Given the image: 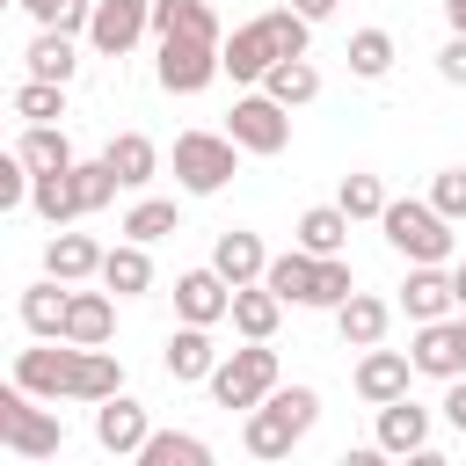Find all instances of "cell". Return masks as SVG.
<instances>
[{
  "mask_svg": "<svg viewBox=\"0 0 466 466\" xmlns=\"http://www.w3.org/2000/svg\"><path fill=\"white\" fill-rule=\"evenodd\" d=\"M306 44H313V29H306L291 7H262L255 22H240V29L218 44V73H233L240 87H262V73L284 66V58H306Z\"/></svg>",
  "mask_w": 466,
  "mask_h": 466,
  "instance_id": "1",
  "label": "cell"
},
{
  "mask_svg": "<svg viewBox=\"0 0 466 466\" xmlns=\"http://www.w3.org/2000/svg\"><path fill=\"white\" fill-rule=\"evenodd\" d=\"M313 422H320V393H313V386H277L262 408L240 415V444H248L255 459H291V444H299Z\"/></svg>",
  "mask_w": 466,
  "mask_h": 466,
  "instance_id": "2",
  "label": "cell"
},
{
  "mask_svg": "<svg viewBox=\"0 0 466 466\" xmlns=\"http://www.w3.org/2000/svg\"><path fill=\"white\" fill-rule=\"evenodd\" d=\"M379 233H386L393 255H408V269H444V262H451V226H444L422 197H386Z\"/></svg>",
  "mask_w": 466,
  "mask_h": 466,
  "instance_id": "3",
  "label": "cell"
},
{
  "mask_svg": "<svg viewBox=\"0 0 466 466\" xmlns=\"http://www.w3.org/2000/svg\"><path fill=\"white\" fill-rule=\"evenodd\" d=\"M211 400L218 408H262L277 386H284V364H277V350L269 342H240V350H218V364H211Z\"/></svg>",
  "mask_w": 466,
  "mask_h": 466,
  "instance_id": "4",
  "label": "cell"
},
{
  "mask_svg": "<svg viewBox=\"0 0 466 466\" xmlns=\"http://www.w3.org/2000/svg\"><path fill=\"white\" fill-rule=\"evenodd\" d=\"M240 175V153L226 131H175V189L182 197H218Z\"/></svg>",
  "mask_w": 466,
  "mask_h": 466,
  "instance_id": "5",
  "label": "cell"
},
{
  "mask_svg": "<svg viewBox=\"0 0 466 466\" xmlns=\"http://www.w3.org/2000/svg\"><path fill=\"white\" fill-rule=\"evenodd\" d=\"M0 444L15 451V459H58L66 451V422H58V408H36L15 379L0 386Z\"/></svg>",
  "mask_w": 466,
  "mask_h": 466,
  "instance_id": "6",
  "label": "cell"
},
{
  "mask_svg": "<svg viewBox=\"0 0 466 466\" xmlns=\"http://www.w3.org/2000/svg\"><path fill=\"white\" fill-rule=\"evenodd\" d=\"M226 138H233V153H255V160H277L284 146H291V109H277L269 95H233V116H226Z\"/></svg>",
  "mask_w": 466,
  "mask_h": 466,
  "instance_id": "7",
  "label": "cell"
},
{
  "mask_svg": "<svg viewBox=\"0 0 466 466\" xmlns=\"http://www.w3.org/2000/svg\"><path fill=\"white\" fill-rule=\"evenodd\" d=\"M73 357H80V350H66V342H36V350L15 357V386H22L36 408H58V400L73 393Z\"/></svg>",
  "mask_w": 466,
  "mask_h": 466,
  "instance_id": "8",
  "label": "cell"
},
{
  "mask_svg": "<svg viewBox=\"0 0 466 466\" xmlns=\"http://www.w3.org/2000/svg\"><path fill=\"white\" fill-rule=\"evenodd\" d=\"M408 364L422 371V379H466V313H451V320H430V328H415V342H408Z\"/></svg>",
  "mask_w": 466,
  "mask_h": 466,
  "instance_id": "9",
  "label": "cell"
},
{
  "mask_svg": "<svg viewBox=\"0 0 466 466\" xmlns=\"http://www.w3.org/2000/svg\"><path fill=\"white\" fill-rule=\"evenodd\" d=\"M146 36H153V44H175V36H189V44H226L211 0H146Z\"/></svg>",
  "mask_w": 466,
  "mask_h": 466,
  "instance_id": "10",
  "label": "cell"
},
{
  "mask_svg": "<svg viewBox=\"0 0 466 466\" xmlns=\"http://www.w3.org/2000/svg\"><path fill=\"white\" fill-rule=\"evenodd\" d=\"M153 80H160L167 95H204V87L218 80V44H189V36L160 44V66H153Z\"/></svg>",
  "mask_w": 466,
  "mask_h": 466,
  "instance_id": "11",
  "label": "cell"
},
{
  "mask_svg": "<svg viewBox=\"0 0 466 466\" xmlns=\"http://www.w3.org/2000/svg\"><path fill=\"white\" fill-rule=\"evenodd\" d=\"M226 291H240V284H262V269H269V248H262V233H248V226H226L218 240H211V262H204Z\"/></svg>",
  "mask_w": 466,
  "mask_h": 466,
  "instance_id": "12",
  "label": "cell"
},
{
  "mask_svg": "<svg viewBox=\"0 0 466 466\" xmlns=\"http://www.w3.org/2000/svg\"><path fill=\"white\" fill-rule=\"evenodd\" d=\"M109 335H116V299L109 291H66V328H58V342L66 350H109Z\"/></svg>",
  "mask_w": 466,
  "mask_h": 466,
  "instance_id": "13",
  "label": "cell"
},
{
  "mask_svg": "<svg viewBox=\"0 0 466 466\" xmlns=\"http://www.w3.org/2000/svg\"><path fill=\"white\" fill-rule=\"evenodd\" d=\"M80 36H87L102 58H124V51H138V36H146V0H95Z\"/></svg>",
  "mask_w": 466,
  "mask_h": 466,
  "instance_id": "14",
  "label": "cell"
},
{
  "mask_svg": "<svg viewBox=\"0 0 466 466\" xmlns=\"http://www.w3.org/2000/svg\"><path fill=\"white\" fill-rule=\"evenodd\" d=\"M146 437H153V415H146V400H131V393H109V400L95 408V444H102V451L131 459Z\"/></svg>",
  "mask_w": 466,
  "mask_h": 466,
  "instance_id": "15",
  "label": "cell"
},
{
  "mask_svg": "<svg viewBox=\"0 0 466 466\" xmlns=\"http://www.w3.org/2000/svg\"><path fill=\"white\" fill-rule=\"evenodd\" d=\"M386 328H393V306H386L379 291H350V299L335 306V335H342V350H379Z\"/></svg>",
  "mask_w": 466,
  "mask_h": 466,
  "instance_id": "16",
  "label": "cell"
},
{
  "mask_svg": "<svg viewBox=\"0 0 466 466\" xmlns=\"http://www.w3.org/2000/svg\"><path fill=\"white\" fill-rule=\"evenodd\" d=\"M371 444H379L386 459H408V451H422V444H430V408H422V400H408V393H400V400H386V408H379V430H371Z\"/></svg>",
  "mask_w": 466,
  "mask_h": 466,
  "instance_id": "17",
  "label": "cell"
},
{
  "mask_svg": "<svg viewBox=\"0 0 466 466\" xmlns=\"http://www.w3.org/2000/svg\"><path fill=\"white\" fill-rule=\"evenodd\" d=\"M102 167H109L116 189H146V182L160 175V146H153L146 131H116V138L102 146Z\"/></svg>",
  "mask_w": 466,
  "mask_h": 466,
  "instance_id": "18",
  "label": "cell"
},
{
  "mask_svg": "<svg viewBox=\"0 0 466 466\" xmlns=\"http://www.w3.org/2000/svg\"><path fill=\"white\" fill-rule=\"evenodd\" d=\"M95 269H102L95 233H73V226H66V233H51V240H44V277H51V284H66V291H73V284H87Z\"/></svg>",
  "mask_w": 466,
  "mask_h": 466,
  "instance_id": "19",
  "label": "cell"
},
{
  "mask_svg": "<svg viewBox=\"0 0 466 466\" xmlns=\"http://www.w3.org/2000/svg\"><path fill=\"white\" fill-rule=\"evenodd\" d=\"M226 299H233V291H226L211 269H182V277H175V320H182V328H218V320H226Z\"/></svg>",
  "mask_w": 466,
  "mask_h": 466,
  "instance_id": "20",
  "label": "cell"
},
{
  "mask_svg": "<svg viewBox=\"0 0 466 466\" xmlns=\"http://www.w3.org/2000/svg\"><path fill=\"white\" fill-rule=\"evenodd\" d=\"M408 379H415V364H408V350H364L357 357V393L371 400V408H386V400H400L408 393Z\"/></svg>",
  "mask_w": 466,
  "mask_h": 466,
  "instance_id": "21",
  "label": "cell"
},
{
  "mask_svg": "<svg viewBox=\"0 0 466 466\" xmlns=\"http://www.w3.org/2000/svg\"><path fill=\"white\" fill-rule=\"evenodd\" d=\"M95 284H102L109 299H146V291H153V255H146V248H131V240H116V248H102Z\"/></svg>",
  "mask_w": 466,
  "mask_h": 466,
  "instance_id": "22",
  "label": "cell"
},
{
  "mask_svg": "<svg viewBox=\"0 0 466 466\" xmlns=\"http://www.w3.org/2000/svg\"><path fill=\"white\" fill-rule=\"evenodd\" d=\"M211 364H218V342H211V328H175V335H167V350H160V371H167L175 386H197V379H211Z\"/></svg>",
  "mask_w": 466,
  "mask_h": 466,
  "instance_id": "23",
  "label": "cell"
},
{
  "mask_svg": "<svg viewBox=\"0 0 466 466\" xmlns=\"http://www.w3.org/2000/svg\"><path fill=\"white\" fill-rule=\"evenodd\" d=\"M291 248H299V255H313V262H328V255H350V218H342L335 204H313V211H299V226H291Z\"/></svg>",
  "mask_w": 466,
  "mask_h": 466,
  "instance_id": "24",
  "label": "cell"
},
{
  "mask_svg": "<svg viewBox=\"0 0 466 466\" xmlns=\"http://www.w3.org/2000/svg\"><path fill=\"white\" fill-rule=\"evenodd\" d=\"M400 313H408L415 328L451 320V269H408V284H400Z\"/></svg>",
  "mask_w": 466,
  "mask_h": 466,
  "instance_id": "25",
  "label": "cell"
},
{
  "mask_svg": "<svg viewBox=\"0 0 466 466\" xmlns=\"http://www.w3.org/2000/svg\"><path fill=\"white\" fill-rule=\"evenodd\" d=\"M22 58H29V80H44V87H66V80L80 73V44L58 36V29H36Z\"/></svg>",
  "mask_w": 466,
  "mask_h": 466,
  "instance_id": "26",
  "label": "cell"
},
{
  "mask_svg": "<svg viewBox=\"0 0 466 466\" xmlns=\"http://www.w3.org/2000/svg\"><path fill=\"white\" fill-rule=\"evenodd\" d=\"M313 255H299V248H284V255H269V269H262V291L277 299V306H313Z\"/></svg>",
  "mask_w": 466,
  "mask_h": 466,
  "instance_id": "27",
  "label": "cell"
},
{
  "mask_svg": "<svg viewBox=\"0 0 466 466\" xmlns=\"http://www.w3.org/2000/svg\"><path fill=\"white\" fill-rule=\"evenodd\" d=\"M226 320H233V335H240V342H269V335H277V320H284V306H277L262 284H240V291L226 299Z\"/></svg>",
  "mask_w": 466,
  "mask_h": 466,
  "instance_id": "28",
  "label": "cell"
},
{
  "mask_svg": "<svg viewBox=\"0 0 466 466\" xmlns=\"http://www.w3.org/2000/svg\"><path fill=\"white\" fill-rule=\"evenodd\" d=\"M109 393H124V364H116V350H80V357H73V393H66V400L102 408Z\"/></svg>",
  "mask_w": 466,
  "mask_h": 466,
  "instance_id": "29",
  "label": "cell"
},
{
  "mask_svg": "<svg viewBox=\"0 0 466 466\" xmlns=\"http://www.w3.org/2000/svg\"><path fill=\"white\" fill-rule=\"evenodd\" d=\"M255 95H269L277 109H306V102L320 95V66H313V58H284V66H269V73H262V87H255Z\"/></svg>",
  "mask_w": 466,
  "mask_h": 466,
  "instance_id": "30",
  "label": "cell"
},
{
  "mask_svg": "<svg viewBox=\"0 0 466 466\" xmlns=\"http://www.w3.org/2000/svg\"><path fill=\"white\" fill-rule=\"evenodd\" d=\"M131 466H211V444H204L197 430H153V437L131 451Z\"/></svg>",
  "mask_w": 466,
  "mask_h": 466,
  "instance_id": "31",
  "label": "cell"
},
{
  "mask_svg": "<svg viewBox=\"0 0 466 466\" xmlns=\"http://www.w3.org/2000/svg\"><path fill=\"white\" fill-rule=\"evenodd\" d=\"M15 160H22L29 175H66V167H73V146H66L58 124H29V131L15 138Z\"/></svg>",
  "mask_w": 466,
  "mask_h": 466,
  "instance_id": "32",
  "label": "cell"
},
{
  "mask_svg": "<svg viewBox=\"0 0 466 466\" xmlns=\"http://www.w3.org/2000/svg\"><path fill=\"white\" fill-rule=\"evenodd\" d=\"M29 211H36L44 226H58V233H66V226L80 218V197H73V167H66V175H29Z\"/></svg>",
  "mask_w": 466,
  "mask_h": 466,
  "instance_id": "33",
  "label": "cell"
},
{
  "mask_svg": "<svg viewBox=\"0 0 466 466\" xmlns=\"http://www.w3.org/2000/svg\"><path fill=\"white\" fill-rule=\"evenodd\" d=\"M175 226H182V211H175V197H138V204L124 211V226H116V233H124L131 248H153V240H167Z\"/></svg>",
  "mask_w": 466,
  "mask_h": 466,
  "instance_id": "34",
  "label": "cell"
},
{
  "mask_svg": "<svg viewBox=\"0 0 466 466\" xmlns=\"http://www.w3.org/2000/svg\"><path fill=\"white\" fill-rule=\"evenodd\" d=\"M22 328H29L36 342H58V328H66V284L36 277V284L22 291Z\"/></svg>",
  "mask_w": 466,
  "mask_h": 466,
  "instance_id": "35",
  "label": "cell"
},
{
  "mask_svg": "<svg viewBox=\"0 0 466 466\" xmlns=\"http://www.w3.org/2000/svg\"><path fill=\"white\" fill-rule=\"evenodd\" d=\"M342 58H350L357 80H386V73H393V29H357Z\"/></svg>",
  "mask_w": 466,
  "mask_h": 466,
  "instance_id": "36",
  "label": "cell"
},
{
  "mask_svg": "<svg viewBox=\"0 0 466 466\" xmlns=\"http://www.w3.org/2000/svg\"><path fill=\"white\" fill-rule=\"evenodd\" d=\"M7 109L22 116V131H29V124H58V116H66V87H44V80H22V87L7 95Z\"/></svg>",
  "mask_w": 466,
  "mask_h": 466,
  "instance_id": "37",
  "label": "cell"
},
{
  "mask_svg": "<svg viewBox=\"0 0 466 466\" xmlns=\"http://www.w3.org/2000/svg\"><path fill=\"white\" fill-rule=\"evenodd\" d=\"M335 211H342L350 226H357V218H379V211H386V182H379V175H342Z\"/></svg>",
  "mask_w": 466,
  "mask_h": 466,
  "instance_id": "38",
  "label": "cell"
},
{
  "mask_svg": "<svg viewBox=\"0 0 466 466\" xmlns=\"http://www.w3.org/2000/svg\"><path fill=\"white\" fill-rule=\"evenodd\" d=\"M15 7H22V15L36 22V29H58V36H80V29H87V7H95V0H15Z\"/></svg>",
  "mask_w": 466,
  "mask_h": 466,
  "instance_id": "39",
  "label": "cell"
},
{
  "mask_svg": "<svg viewBox=\"0 0 466 466\" xmlns=\"http://www.w3.org/2000/svg\"><path fill=\"white\" fill-rule=\"evenodd\" d=\"M73 197H80V218H95V211H109V197H116V182H109V167H102V160H73Z\"/></svg>",
  "mask_w": 466,
  "mask_h": 466,
  "instance_id": "40",
  "label": "cell"
},
{
  "mask_svg": "<svg viewBox=\"0 0 466 466\" xmlns=\"http://www.w3.org/2000/svg\"><path fill=\"white\" fill-rule=\"evenodd\" d=\"M350 291H357V277H350V255H328V262L313 269V306H320V313H335Z\"/></svg>",
  "mask_w": 466,
  "mask_h": 466,
  "instance_id": "41",
  "label": "cell"
},
{
  "mask_svg": "<svg viewBox=\"0 0 466 466\" xmlns=\"http://www.w3.org/2000/svg\"><path fill=\"white\" fill-rule=\"evenodd\" d=\"M444 226H459L466 218V167H437V182H430V197H422Z\"/></svg>",
  "mask_w": 466,
  "mask_h": 466,
  "instance_id": "42",
  "label": "cell"
},
{
  "mask_svg": "<svg viewBox=\"0 0 466 466\" xmlns=\"http://www.w3.org/2000/svg\"><path fill=\"white\" fill-rule=\"evenodd\" d=\"M15 204H29V167L15 153H0V211H15Z\"/></svg>",
  "mask_w": 466,
  "mask_h": 466,
  "instance_id": "43",
  "label": "cell"
},
{
  "mask_svg": "<svg viewBox=\"0 0 466 466\" xmlns=\"http://www.w3.org/2000/svg\"><path fill=\"white\" fill-rule=\"evenodd\" d=\"M437 73H444L451 87H466V36H451V44L437 51Z\"/></svg>",
  "mask_w": 466,
  "mask_h": 466,
  "instance_id": "44",
  "label": "cell"
},
{
  "mask_svg": "<svg viewBox=\"0 0 466 466\" xmlns=\"http://www.w3.org/2000/svg\"><path fill=\"white\" fill-rule=\"evenodd\" d=\"M444 422L466 437V379H451V386H444Z\"/></svg>",
  "mask_w": 466,
  "mask_h": 466,
  "instance_id": "45",
  "label": "cell"
},
{
  "mask_svg": "<svg viewBox=\"0 0 466 466\" xmlns=\"http://www.w3.org/2000/svg\"><path fill=\"white\" fill-rule=\"evenodd\" d=\"M284 7H291V15H299V22H306V29H313V22H328V15H335V0H284Z\"/></svg>",
  "mask_w": 466,
  "mask_h": 466,
  "instance_id": "46",
  "label": "cell"
},
{
  "mask_svg": "<svg viewBox=\"0 0 466 466\" xmlns=\"http://www.w3.org/2000/svg\"><path fill=\"white\" fill-rule=\"evenodd\" d=\"M335 466H393V459H386V451H379V444H350V451H342V459H335Z\"/></svg>",
  "mask_w": 466,
  "mask_h": 466,
  "instance_id": "47",
  "label": "cell"
},
{
  "mask_svg": "<svg viewBox=\"0 0 466 466\" xmlns=\"http://www.w3.org/2000/svg\"><path fill=\"white\" fill-rule=\"evenodd\" d=\"M393 466H451V459H444V451H430V444H422V451H408V459H393Z\"/></svg>",
  "mask_w": 466,
  "mask_h": 466,
  "instance_id": "48",
  "label": "cell"
},
{
  "mask_svg": "<svg viewBox=\"0 0 466 466\" xmlns=\"http://www.w3.org/2000/svg\"><path fill=\"white\" fill-rule=\"evenodd\" d=\"M451 313H466V262H451Z\"/></svg>",
  "mask_w": 466,
  "mask_h": 466,
  "instance_id": "49",
  "label": "cell"
},
{
  "mask_svg": "<svg viewBox=\"0 0 466 466\" xmlns=\"http://www.w3.org/2000/svg\"><path fill=\"white\" fill-rule=\"evenodd\" d=\"M444 22H451V36H466V0H444Z\"/></svg>",
  "mask_w": 466,
  "mask_h": 466,
  "instance_id": "50",
  "label": "cell"
},
{
  "mask_svg": "<svg viewBox=\"0 0 466 466\" xmlns=\"http://www.w3.org/2000/svg\"><path fill=\"white\" fill-rule=\"evenodd\" d=\"M7 7H15V0H0V15H7Z\"/></svg>",
  "mask_w": 466,
  "mask_h": 466,
  "instance_id": "51",
  "label": "cell"
},
{
  "mask_svg": "<svg viewBox=\"0 0 466 466\" xmlns=\"http://www.w3.org/2000/svg\"><path fill=\"white\" fill-rule=\"evenodd\" d=\"M22 466H36V459H22Z\"/></svg>",
  "mask_w": 466,
  "mask_h": 466,
  "instance_id": "52",
  "label": "cell"
},
{
  "mask_svg": "<svg viewBox=\"0 0 466 466\" xmlns=\"http://www.w3.org/2000/svg\"><path fill=\"white\" fill-rule=\"evenodd\" d=\"M0 109H7V95H0Z\"/></svg>",
  "mask_w": 466,
  "mask_h": 466,
  "instance_id": "53",
  "label": "cell"
}]
</instances>
